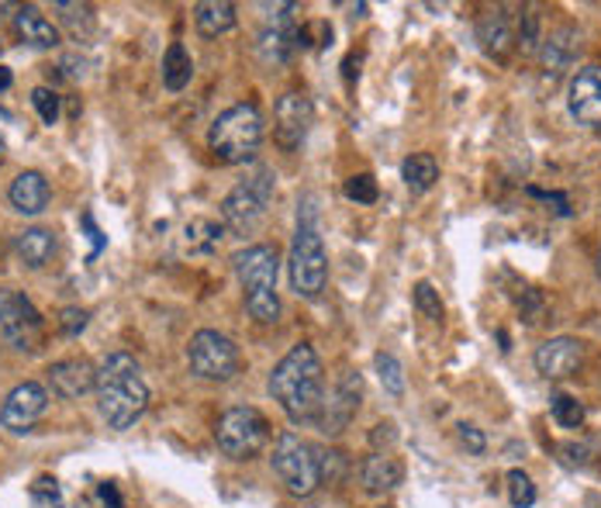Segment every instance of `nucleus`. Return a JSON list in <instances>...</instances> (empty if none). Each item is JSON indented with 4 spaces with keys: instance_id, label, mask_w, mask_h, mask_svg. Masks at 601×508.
I'll use <instances>...</instances> for the list:
<instances>
[{
    "instance_id": "nucleus-38",
    "label": "nucleus",
    "mask_w": 601,
    "mask_h": 508,
    "mask_svg": "<svg viewBox=\"0 0 601 508\" xmlns=\"http://www.w3.org/2000/svg\"><path fill=\"white\" fill-rule=\"evenodd\" d=\"M460 443L470 450V453H474V456H481L484 450H487V440H484V433H481V429L477 425H460Z\"/></svg>"
},
{
    "instance_id": "nucleus-9",
    "label": "nucleus",
    "mask_w": 601,
    "mask_h": 508,
    "mask_svg": "<svg viewBox=\"0 0 601 508\" xmlns=\"http://www.w3.org/2000/svg\"><path fill=\"white\" fill-rule=\"evenodd\" d=\"M187 364L201 380H218V385H225V380L239 374L243 360H239V346L225 333H218V328H201L187 346Z\"/></svg>"
},
{
    "instance_id": "nucleus-28",
    "label": "nucleus",
    "mask_w": 601,
    "mask_h": 508,
    "mask_svg": "<svg viewBox=\"0 0 601 508\" xmlns=\"http://www.w3.org/2000/svg\"><path fill=\"white\" fill-rule=\"evenodd\" d=\"M374 364H377V377H380L384 391L390 398H401L405 394V370H401V364L390 357V353H377Z\"/></svg>"
},
{
    "instance_id": "nucleus-3",
    "label": "nucleus",
    "mask_w": 601,
    "mask_h": 508,
    "mask_svg": "<svg viewBox=\"0 0 601 508\" xmlns=\"http://www.w3.org/2000/svg\"><path fill=\"white\" fill-rule=\"evenodd\" d=\"M235 277L246 288V309L259 325H273L280 318V298H277V270L280 257L273 246H246L232 257Z\"/></svg>"
},
{
    "instance_id": "nucleus-20",
    "label": "nucleus",
    "mask_w": 601,
    "mask_h": 508,
    "mask_svg": "<svg viewBox=\"0 0 601 508\" xmlns=\"http://www.w3.org/2000/svg\"><path fill=\"white\" fill-rule=\"evenodd\" d=\"M477 39H481L484 53H487L491 60L505 63L508 53H512V45H515V32H512L508 14H505V11H491V14H484L481 24H477Z\"/></svg>"
},
{
    "instance_id": "nucleus-15",
    "label": "nucleus",
    "mask_w": 601,
    "mask_h": 508,
    "mask_svg": "<svg viewBox=\"0 0 601 508\" xmlns=\"http://www.w3.org/2000/svg\"><path fill=\"white\" fill-rule=\"evenodd\" d=\"M533 364L546 380L570 377V374H578V367L584 364V343L573 339V336H554V339L536 346Z\"/></svg>"
},
{
    "instance_id": "nucleus-8",
    "label": "nucleus",
    "mask_w": 601,
    "mask_h": 508,
    "mask_svg": "<svg viewBox=\"0 0 601 508\" xmlns=\"http://www.w3.org/2000/svg\"><path fill=\"white\" fill-rule=\"evenodd\" d=\"M273 471L283 480V488L291 491V495H298V498L315 495V488L322 485L315 446L304 443L298 433H283L277 440V446H273Z\"/></svg>"
},
{
    "instance_id": "nucleus-34",
    "label": "nucleus",
    "mask_w": 601,
    "mask_h": 508,
    "mask_svg": "<svg viewBox=\"0 0 601 508\" xmlns=\"http://www.w3.org/2000/svg\"><path fill=\"white\" fill-rule=\"evenodd\" d=\"M346 197L356 201V205H374V201H377V181H374L371 173L350 176V181H346Z\"/></svg>"
},
{
    "instance_id": "nucleus-14",
    "label": "nucleus",
    "mask_w": 601,
    "mask_h": 508,
    "mask_svg": "<svg viewBox=\"0 0 601 508\" xmlns=\"http://www.w3.org/2000/svg\"><path fill=\"white\" fill-rule=\"evenodd\" d=\"M45 409H49V391L35 385V380H24V385H18L4 398V404H0V425L11 429V433H29L45 415Z\"/></svg>"
},
{
    "instance_id": "nucleus-25",
    "label": "nucleus",
    "mask_w": 601,
    "mask_h": 508,
    "mask_svg": "<svg viewBox=\"0 0 601 508\" xmlns=\"http://www.w3.org/2000/svg\"><path fill=\"white\" fill-rule=\"evenodd\" d=\"M401 176H405L408 191L426 194V191H432L436 181H439V163H436L432 152H411V156L401 163Z\"/></svg>"
},
{
    "instance_id": "nucleus-13",
    "label": "nucleus",
    "mask_w": 601,
    "mask_h": 508,
    "mask_svg": "<svg viewBox=\"0 0 601 508\" xmlns=\"http://www.w3.org/2000/svg\"><path fill=\"white\" fill-rule=\"evenodd\" d=\"M567 108L573 121L584 125V129H601V66H581L570 76L567 87Z\"/></svg>"
},
{
    "instance_id": "nucleus-4",
    "label": "nucleus",
    "mask_w": 601,
    "mask_h": 508,
    "mask_svg": "<svg viewBox=\"0 0 601 508\" xmlns=\"http://www.w3.org/2000/svg\"><path fill=\"white\" fill-rule=\"evenodd\" d=\"M264 142V115L256 105H232L225 108L207 132V145L218 156V163H249Z\"/></svg>"
},
{
    "instance_id": "nucleus-10",
    "label": "nucleus",
    "mask_w": 601,
    "mask_h": 508,
    "mask_svg": "<svg viewBox=\"0 0 601 508\" xmlns=\"http://www.w3.org/2000/svg\"><path fill=\"white\" fill-rule=\"evenodd\" d=\"M0 333L14 349H35L42 336V315L21 291H0Z\"/></svg>"
},
{
    "instance_id": "nucleus-27",
    "label": "nucleus",
    "mask_w": 601,
    "mask_h": 508,
    "mask_svg": "<svg viewBox=\"0 0 601 508\" xmlns=\"http://www.w3.org/2000/svg\"><path fill=\"white\" fill-rule=\"evenodd\" d=\"M222 236H225V225H218V221H212V218H191V221L184 225V249L207 257V252H215V249H218Z\"/></svg>"
},
{
    "instance_id": "nucleus-37",
    "label": "nucleus",
    "mask_w": 601,
    "mask_h": 508,
    "mask_svg": "<svg viewBox=\"0 0 601 508\" xmlns=\"http://www.w3.org/2000/svg\"><path fill=\"white\" fill-rule=\"evenodd\" d=\"M87 318L90 315L84 309H63L60 312V328L66 336H76V333H84V328H87Z\"/></svg>"
},
{
    "instance_id": "nucleus-42",
    "label": "nucleus",
    "mask_w": 601,
    "mask_h": 508,
    "mask_svg": "<svg viewBox=\"0 0 601 508\" xmlns=\"http://www.w3.org/2000/svg\"><path fill=\"white\" fill-rule=\"evenodd\" d=\"M598 273H601V257H598Z\"/></svg>"
},
{
    "instance_id": "nucleus-29",
    "label": "nucleus",
    "mask_w": 601,
    "mask_h": 508,
    "mask_svg": "<svg viewBox=\"0 0 601 508\" xmlns=\"http://www.w3.org/2000/svg\"><path fill=\"white\" fill-rule=\"evenodd\" d=\"M411 301H415V309L422 312L429 322H442V315H447V309H442V301H439V291L429 281H418L415 284Z\"/></svg>"
},
{
    "instance_id": "nucleus-11",
    "label": "nucleus",
    "mask_w": 601,
    "mask_h": 508,
    "mask_svg": "<svg viewBox=\"0 0 601 508\" xmlns=\"http://www.w3.org/2000/svg\"><path fill=\"white\" fill-rule=\"evenodd\" d=\"M359 398H363V380H359V374H353V370H346L343 377L335 380V388H332V394L322 401V412H319V425H322V433L325 436H339L343 429L356 419V412H359Z\"/></svg>"
},
{
    "instance_id": "nucleus-24",
    "label": "nucleus",
    "mask_w": 601,
    "mask_h": 508,
    "mask_svg": "<svg viewBox=\"0 0 601 508\" xmlns=\"http://www.w3.org/2000/svg\"><path fill=\"white\" fill-rule=\"evenodd\" d=\"M194 24L204 39H218L235 24V8L228 0H204V4L194 8Z\"/></svg>"
},
{
    "instance_id": "nucleus-33",
    "label": "nucleus",
    "mask_w": 601,
    "mask_h": 508,
    "mask_svg": "<svg viewBox=\"0 0 601 508\" xmlns=\"http://www.w3.org/2000/svg\"><path fill=\"white\" fill-rule=\"evenodd\" d=\"M56 11L63 14V21L69 24L76 39H81V32L87 35L94 29V11L87 4H56Z\"/></svg>"
},
{
    "instance_id": "nucleus-18",
    "label": "nucleus",
    "mask_w": 601,
    "mask_h": 508,
    "mask_svg": "<svg viewBox=\"0 0 601 508\" xmlns=\"http://www.w3.org/2000/svg\"><path fill=\"white\" fill-rule=\"evenodd\" d=\"M401 477H405V467L390 453H374L359 464V485L371 495L395 491L401 485Z\"/></svg>"
},
{
    "instance_id": "nucleus-1",
    "label": "nucleus",
    "mask_w": 601,
    "mask_h": 508,
    "mask_svg": "<svg viewBox=\"0 0 601 508\" xmlns=\"http://www.w3.org/2000/svg\"><path fill=\"white\" fill-rule=\"evenodd\" d=\"M270 394L291 422H315L325 401V367L315 346H294L270 374Z\"/></svg>"
},
{
    "instance_id": "nucleus-6",
    "label": "nucleus",
    "mask_w": 601,
    "mask_h": 508,
    "mask_svg": "<svg viewBox=\"0 0 601 508\" xmlns=\"http://www.w3.org/2000/svg\"><path fill=\"white\" fill-rule=\"evenodd\" d=\"M273 187L277 176L267 166H256L243 184H235L225 201H222V221L225 228H232L235 236H246L253 228L264 221L270 201H273Z\"/></svg>"
},
{
    "instance_id": "nucleus-35",
    "label": "nucleus",
    "mask_w": 601,
    "mask_h": 508,
    "mask_svg": "<svg viewBox=\"0 0 601 508\" xmlns=\"http://www.w3.org/2000/svg\"><path fill=\"white\" fill-rule=\"evenodd\" d=\"M32 105H35V111H39V118H42L45 125H56V118H60V94H56V90L35 87V90H32Z\"/></svg>"
},
{
    "instance_id": "nucleus-2",
    "label": "nucleus",
    "mask_w": 601,
    "mask_h": 508,
    "mask_svg": "<svg viewBox=\"0 0 601 508\" xmlns=\"http://www.w3.org/2000/svg\"><path fill=\"white\" fill-rule=\"evenodd\" d=\"M97 409L111 429L136 425L149 404V385L142 380V367L132 353H111L97 367Z\"/></svg>"
},
{
    "instance_id": "nucleus-7",
    "label": "nucleus",
    "mask_w": 601,
    "mask_h": 508,
    "mask_svg": "<svg viewBox=\"0 0 601 508\" xmlns=\"http://www.w3.org/2000/svg\"><path fill=\"white\" fill-rule=\"evenodd\" d=\"M215 440H218V450L232 461H253L267 450L270 443V422L264 412L249 409H228L222 419H218V429H215Z\"/></svg>"
},
{
    "instance_id": "nucleus-5",
    "label": "nucleus",
    "mask_w": 601,
    "mask_h": 508,
    "mask_svg": "<svg viewBox=\"0 0 601 508\" xmlns=\"http://www.w3.org/2000/svg\"><path fill=\"white\" fill-rule=\"evenodd\" d=\"M329 281V252L319 233L315 212H304L298 218V233L291 246V284L301 298H319Z\"/></svg>"
},
{
    "instance_id": "nucleus-36",
    "label": "nucleus",
    "mask_w": 601,
    "mask_h": 508,
    "mask_svg": "<svg viewBox=\"0 0 601 508\" xmlns=\"http://www.w3.org/2000/svg\"><path fill=\"white\" fill-rule=\"evenodd\" d=\"M32 501H35V508H60V488H56V480L42 477L39 485L32 488Z\"/></svg>"
},
{
    "instance_id": "nucleus-26",
    "label": "nucleus",
    "mask_w": 601,
    "mask_h": 508,
    "mask_svg": "<svg viewBox=\"0 0 601 508\" xmlns=\"http://www.w3.org/2000/svg\"><path fill=\"white\" fill-rule=\"evenodd\" d=\"M191 76H194V60L184 48V42H170L167 56H163V84H167V90H173V94L184 90L191 84Z\"/></svg>"
},
{
    "instance_id": "nucleus-40",
    "label": "nucleus",
    "mask_w": 601,
    "mask_h": 508,
    "mask_svg": "<svg viewBox=\"0 0 601 508\" xmlns=\"http://www.w3.org/2000/svg\"><path fill=\"white\" fill-rule=\"evenodd\" d=\"M11 80H14L11 69H8V66H0V90H8V87H11Z\"/></svg>"
},
{
    "instance_id": "nucleus-39",
    "label": "nucleus",
    "mask_w": 601,
    "mask_h": 508,
    "mask_svg": "<svg viewBox=\"0 0 601 508\" xmlns=\"http://www.w3.org/2000/svg\"><path fill=\"white\" fill-rule=\"evenodd\" d=\"M398 440V425L395 422H380L374 425V433H371V443L380 446V443H395Z\"/></svg>"
},
{
    "instance_id": "nucleus-31",
    "label": "nucleus",
    "mask_w": 601,
    "mask_h": 508,
    "mask_svg": "<svg viewBox=\"0 0 601 508\" xmlns=\"http://www.w3.org/2000/svg\"><path fill=\"white\" fill-rule=\"evenodd\" d=\"M550 409H554V419H557L564 429H578V425L584 422V404H581L578 398H570V394H554Z\"/></svg>"
},
{
    "instance_id": "nucleus-16",
    "label": "nucleus",
    "mask_w": 601,
    "mask_h": 508,
    "mask_svg": "<svg viewBox=\"0 0 601 508\" xmlns=\"http://www.w3.org/2000/svg\"><path fill=\"white\" fill-rule=\"evenodd\" d=\"M97 380V370L87 360H60L49 367V388L56 398L73 401V398H84Z\"/></svg>"
},
{
    "instance_id": "nucleus-23",
    "label": "nucleus",
    "mask_w": 601,
    "mask_h": 508,
    "mask_svg": "<svg viewBox=\"0 0 601 508\" xmlns=\"http://www.w3.org/2000/svg\"><path fill=\"white\" fill-rule=\"evenodd\" d=\"M14 252L21 257L24 267H32V270H42L49 260H52V252H56V236L49 233V228H24V233L14 236Z\"/></svg>"
},
{
    "instance_id": "nucleus-32",
    "label": "nucleus",
    "mask_w": 601,
    "mask_h": 508,
    "mask_svg": "<svg viewBox=\"0 0 601 508\" xmlns=\"http://www.w3.org/2000/svg\"><path fill=\"white\" fill-rule=\"evenodd\" d=\"M508 498L515 508H533L536 501V485L529 480V474H522V471H508Z\"/></svg>"
},
{
    "instance_id": "nucleus-22",
    "label": "nucleus",
    "mask_w": 601,
    "mask_h": 508,
    "mask_svg": "<svg viewBox=\"0 0 601 508\" xmlns=\"http://www.w3.org/2000/svg\"><path fill=\"white\" fill-rule=\"evenodd\" d=\"M573 56H578V32L573 29H557L543 39V48H539V60H543V69L550 76H560Z\"/></svg>"
},
{
    "instance_id": "nucleus-17",
    "label": "nucleus",
    "mask_w": 601,
    "mask_h": 508,
    "mask_svg": "<svg viewBox=\"0 0 601 508\" xmlns=\"http://www.w3.org/2000/svg\"><path fill=\"white\" fill-rule=\"evenodd\" d=\"M8 197H11L14 212H21V215H39V212H45L52 191H49V181H45L39 170H24V173H18L14 181H11Z\"/></svg>"
},
{
    "instance_id": "nucleus-41",
    "label": "nucleus",
    "mask_w": 601,
    "mask_h": 508,
    "mask_svg": "<svg viewBox=\"0 0 601 508\" xmlns=\"http://www.w3.org/2000/svg\"><path fill=\"white\" fill-rule=\"evenodd\" d=\"M0 160H4V139H0Z\"/></svg>"
},
{
    "instance_id": "nucleus-19",
    "label": "nucleus",
    "mask_w": 601,
    "mask_h": 508,
    "mask_svg": "<svg viewBox=\"0 0 601 508\" xmlns=\"http://www.w3.org/2000/svg\"><path fill=\"white\" fill-rule=\"evenodd\" d=\"M14 32L24 45H35V48H56L60 45V32L39 8H18L14 11Z\"/></svg>"
},
{
    "instance_id": "nucleus-12",
    "label": "nucleus",
    "mask_w": 601,
    "mask_h": 508,
    "mask_svg": "<svg viewBox=\"0 0 601 508\" xmlns=\"http://www.w3.org/2000/svg\"><path fill=\"white\" fill-rule=\"evenodd\" d=\"M311 125H315V105H311L308 94L291 90V94H283L277 100V111H273V139L283 149H298L308 139Z\"/></svg>"
},
{
    "instance_id": "nucleus-30",
    "label": "nucleus",
    "mask_w": 601,
    "mask_h": 508,
    "mask_svg": "<svg viewBox=\"0 0 601 508\" xmlns=\"http://www.w3.org/2000/svg\"><path fill=\"white\" fill-rule=\"evenodd\" d=\"M315 461H319V477L322 485L329 480V485H335V480L346 477V456L339 450H325V446H315Z\"/></svg>"
},
{
    "instance_id": "nucleus-21",
    "label": "nucleus",
    "mask_w": 601,
    "mask_h": 508,
    "mask_svg": "<svg viewBox=\"0 0 601 508\" xmlns=\"http://www.w3.org/2000/svg\"><path fill=\"white\" fill-rule=\"evenodd\" d=\"M294 39L298 32L291 24V14H277L264 29V35H259V53H264L267 63H287L294 53Z\"/></svg>"
}]
</instances>
